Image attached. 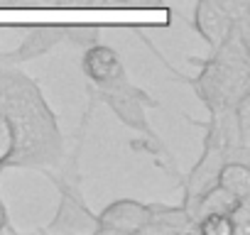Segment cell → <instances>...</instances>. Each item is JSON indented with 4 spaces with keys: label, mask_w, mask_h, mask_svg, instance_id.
Listing matches in <instances>:
<instances>
[{
    "label": "cell",
    "mask_w": 250,
    "mask_h": 235,
    "mask_svg": "<svg viewBox=\"0 0 250 235\" xmlns=\"http://www.w3.org/2000/svg\"><path fill=\"white\" fill-rule=\"evenodd\" d=\"M194 230L201 235H238L235 223L228 213H211L194 220Z\"/></svg>",
    "instance_id": "obj_12"
},
{
    "label": "cell",
    "mask_w": 250,
    "mask_h": 235,
    "mask_svg": "<svg viewBox=\"0 0 250 235\" xmlns=\"http://www.w3.org/2000/svg\"><path fill=\"white\" fill-rule=\"evenodd\" d=\"M216 184L228 189L240 201H250V164H248V159H226L218 169Z\"/></svg>",
    "instance_id": "obj_9"
},
{
    "label": "cell",
    "mask_w": 250,
    "mask_h": 235,
    "mask_svg": "<svg viewBox=\"0 0 250 235\" xmlns=\"http://www.w3.org/2000/svg\"><path fill=\"white\" fill-rule=\"evenodd\" d=\"M191 25H194V30L199 32V37H201L211 49H216V47L223 42V37L228 35L233 20H230V15L216 3V0H196Z\"/></svg>",
    "instance_id": "obj_7"
},
{
    "label": "cell",
    "mask_w": 250,
    "mask_h": 235,
    "mask_svg": "<svg viewBox=\"0 0 250 235\" xmlns=\"http://www.w3.org/2000/svg\"><path fill=\"white\" fill-rule=\"evenodd\" d=\"M152 215V203L138 198L110 201L101 213H96V235H135L145 233Z\"/></svg>",
    "instance_id": "obj_5"
},
{
    "label": "cell",
    "mask_w": 250,
    "mask_h": 235,
    "mask_svg": "<svg viewBox=\"0 0 250 235\" xmlns=\"http://www.w3.org/2000/svg\"><path fill=\"white\" fill-rule=\"evenodd\" d=\"M20 44L13 52H0V59L8 64H20L49 54L62 42V25H32L20 30Z\"/></svg>",
    "instance_id": "obj_6"
},
{
    "label": "cell",
    "mask_w": 250,
    "mask_h": 235,
    "mask_svg": "<svg viewBox=\"0 0 250 235\" xmlns=\"http://www.w3.org/2000/svg\"><path fill=\"white\" fill-rule=\"evenodd\" d=\"M0 230H13L10 228V220H8V208H5L3 198H0Z\"/></svg>",
    "instance_id": "obj_15"
},
{
    "label": "cell",
    "mask_w": 250,
    "mask_h": 235,
    "mask_svg": "<svg viewBox=\"0 0 250 235\" xmlns=\"http://www.w3.org/2000/svg\"><path fill=\"white\" fill-rule=\"evenodd\" d=\"M81 71L96 91H113V88H125L133 83L128 74H125L120 54L103 42H96L81 49Z\"/></svg>",
    "instance_id": "obj_4"
},
{
    "label": "cell",
    "mask_w": 250,
    "mask_h": 235,
    "mask_svg": "<svg viewBox=\"0 0 250 235\" xmlns=\"http://www.w3.org/2000/svg\"><path fill=\"white\" fill-rule=\"evenodd\" d=\"M15 5H57V0H13Z\"/></svg>",
    "instance_id": "obj_16"
},
{
    "label": "cell",
    "mask_w": 250,
    "mask_h": 235,
    "mask_svg": "<svg viewBox=\"0 0 250 235\" xmlns=\"http://www.w3.org/2000/svg\"><path fill=\"white\" fill-rule=\"evenodd\" d=\"M125 5H133V8H162L165 3L162 0H128Z\"/></svg>",
    "instance_id": "obj_14"
},
{
    "label": "cell",
    "mask_w": 250,
    "mask_h": 235,
    "mask_svg": "<svg viewBox=\"0 0 250 235\" xmlns=\"http://www.w3.org/2000/svg\"><path fill=\"white\" fill-rule=\"evenodd\" d=\"M0 110H3L18 135L13 167H59L64 157V140L57 125V115L47 105L40 86L0 59Z\"/></svg>",
    "instance_id": "obj_1"
},
{
    "label": "cell",
    "mask_w": 250,
    "mask_h": 235,
    "mask_svg": "<svg viewBox=\"0 0 250 235\" xmlns=\"http://www.w3.org/2000/svg\"><path fill=\"white\" fill-rule=\"evenodd\" d=\"M59 8H93L98 5V0H57Z\"/></svg>",
    "instance_id": "obj_13"
},
{
    "label": "cell",
    "mask_w": 250,
    "mask_h": 235,
    "mask_svg": "<svg viewBox=\"0 0 250 235\" xmlns=\"http://www.w3.org/2000/svg\"><path fill=\"white\" fill-rule=\"evenodd\" d=\"M187 230H194V220L184 203L179 206L152 203V215L145 233H187Z\"/></svg>",
    "instance_id": "obj_8"
},
{
    "label": "cell",
    "mask_w": 250,
    "mask_h": 235,
    "mask_svg": "<svg viewBox=\"0 0 250 235\" xmlns=\"http://www.w3.org/2000/svg\"><path fill=\"white\" fill-rule=\"evenodd\" d=\"M101 25H62V42H69L79 49H86L101 42Z\"/></svg>",
    "instance_id": "obj_11"
},
{
    "label": "cell",
    "mask_w": 250,
    "mask_h": 235,
    "mask_svg": "<svg viewBox=\"0 0 250 235\" xmlns=\"http://www.w3.org/2000/svg\"><path fill=\"white\" fill-rule=\"evenodd\" d=\"M128 0H98V5H125Z\"/></svg>",
    "instance_id": "obj_17"
},
{
    "label": "cell",
    "mask_w": 250,
    "mask_h": 235,
    "mask_svg": "<svg viewBox=\"0 0 250 235\" xmlns=\"http://www.w3.org/2000/svg\"><path fill=\"white\" fill-rule=\"evenodd\" d=\"M15 150H18V135H15V125L10 118L0 110V172L13 167L15 159Z\"/></svg>",
    "instance_id": "obj_10"
},
{
    "label": "cell",
    "mask_w": 250,
    "mask_h": 235,
    "mask_svg": "<svg viewBox=\"0 0 250 235\" xmlns=\"http://www.w3.org/2000/svg\"><path fill=\"white\" fill-rule=\"evenodd\" d=\"M96 98L101 103H105L115 118L125 125L130 128L133 133H138L140 137L145 140H160V135L152 130L150 120H147V108L157 105V100L150 98V93H145L140 86L130 83L125 88H113V91H93Z\"/></svg>",
    "instance_id": "obj_2"
},
{
    "label": "cell",
    "mask_w": 250,
    "mask_h": 235,
    "mask_svg": "<svg viewBox=\"0 0 250 235\" xmlns=\"http://www.w3.org/2000/svg\"><path fill=\"white\" fill-rule=\"evenodd\" d=\"M204 128H206V135H204L201 157H199V162L191 167V172L187 176H179V184H182V191H184V198H182L184 206L189 201H194L201 191H206L208 186L216 184L218 169L226 162V150H223V142H221L213 123L208 120Z\"/></svg>",
    "instance_id": "obj_3"
}]
</instances>
